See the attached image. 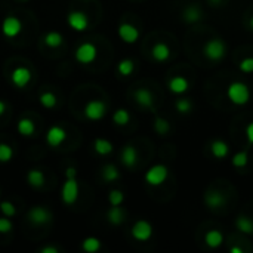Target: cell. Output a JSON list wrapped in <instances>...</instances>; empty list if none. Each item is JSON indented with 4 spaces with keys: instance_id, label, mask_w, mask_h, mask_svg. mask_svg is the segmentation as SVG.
<instances>
[{
    "instance_id": "cell-1",
    "label": "cell",
    "mask_w": 253,
    "mask_h": 253,
    "mask_svg": "<svg viewBox=\"0 0 253 253\" xmlns=\"http://www.w3.org/2000/svg\"><path fill=\"white\" fill-rule=\"evenodd\" d=\"M226 96H228V99H229L231 104L240 107V105H246L250 101L252 94H250V89H249V86L246 83L235 80V82H231L228 85V88H226Z\"/></svg>"
},
{
    "instance_id": "cell-2",
    "label": "cell",
    "mask_w": 253,
    "mask_h": 253,
    "mask_svg": "<svg viewBox=\"0 0 253 253\" xmlns=\"http://www.w3.org/2000/svg\"><path fill=\"white\" fill-rule=\"evenodd\" d=\"M228 52V48H226V43L219 39V37H213L210 39L209 42L204 43L203 46V55L212 61V63H218V61H222L225 58Z\"/></svg>"
},
{
    "instance_id": "cell-3",
    "label": "cell",
    "mask_w": 253,
    "mask_h": 253,
    "mask_svg": "<svg viewBox=\"0 0 253 253\" xmlns=\"http://www.w3.org/2000/svg\"><path fill=\"white\" fill-rule=\"evenodd\" d=\"M169 176V170L164 164H154L153 167H150L145 173V181L148 185L153 187H158L161 185Z\"/></svg>"
},
{
    "instance_id": "cell-4",
    "label": "cell",
    "mask_w": 253,
    "mask_h": 253,
    "mask_svg": "<svg viewBox=\"0 0 253 253\" xmlns=\"http://www.w3.org/2000/svg\"><path fill=\"white\" fill-rule=\"evenodd\" d=\"M203 200H204V204H206L207 209H210V210H218V209H221V207L225 206V203H226V195H225L223 192H221V191L209 190V191H206Z\"/></svg>"
},
{
    "instance_id": "cell-5",
    "label": "cell",
    "mask_w": 253,
    "mask_h": 253,
    "mask_svg": "<svg viewBox=\"0 0 253 253\" xmlns=\"http://www.w3.org/2000/svg\"><path fill=\"white\" fill-rule=\"evenodd\" d=\"M132 235L133 238H136L138 241H147L151 238L153 235V226L148 221H138L135 222V225L132 226Z\"/></svg>"
},
{
    "instance_id": "cell-6",
    "label": "cell",
    "mask_w": 253,
    "mask_h": 253,
    "mask_svg": "<svg viewBox=\"0 0 253 253\" xmlns=\"http://www.w3.org/2000/svg\"><path fill=\"white\" fill-rule=\"evenodd\" d=\"M96 58V48L92 43H83L76 51V60L80 64H91Z\"/></svg>"
},
{
    "instance_id": "cell-7",
    "label": "cell",
    "mask_w": 253,
    "mask_h": 253,
    "mask_svg": "<svg viewBox=\"0 0 253 253\" xmlns=\"http://www.w3.org/2000/svg\"><path fill=\"white\" fill-rule=\"evenodd\" d=\"M79 197V184L74 178H67V182L63 187V200L67 204L76 203Z\"/></svg>"
},
{
    "instance_id": "cell-8",
    "label": "cell",
    "mask_w": 253,
    "mask_h": 253,
    "mask_svg": "<svg viewBox=\"0 0 253 253\" xmlns=\"http://www.w3.org/2000/svg\"><path fill=\"white\" fill-rule=\"evenodd\" d=\"M67 21H68V26L76 30V32H85L89 26V21H88V17L85 12H80V11H73L68 14L67 17Z\"/></svg>"
},
{
    "instance_id": "cell-9",
    "label": "cell",
    "mask_w": 253,
    "mask_h": 253,
    "mask_svg": "<svg viewBox=\"0 0 253 253\" xmlns=\"http://www.w3.org/2000/svg\"><path fill=\"white\" fill-rule=\"evenodd\" d=\"M85 116L89 120H101L105 116V104L102 101H91L85 107Z\"/></svg>"
},
{
    "instance_id": "cell-10",
    "label": "cell",
    "mask_w": 253,
    "mask_h": 253,
    "mask_svg": "<svg viewBox=\"0 0 253 253\" xmlns=\"http://www.w3.org/2000/svg\"><path fill=\"white\" fill-rule=\"evenodd\" d=\"M23 24L17 17H6L2 24V32L6 37H15L21 33Z\"/></svg>"
},
{
    "instance_id": "cell-11",
    "label": "cell",
    "mask_w": 253,
    "mask_h": 253,
    "mask_svg": "<svg viewBox=\"0 0 253 253\" xmlns=\"http://www.w3.org/2000/svg\"><path fill=\"white\" fill-rule=\"evenodd\" d=\"M203 20H204V14H203L201 8L197 5H190L182 12V21L187 24H197Z\"/></svg>"
},
{
    "instance_id": "cell-12",
    "label": "cell",
    "mask_w": 253,
    "mask_h": 253,
    "mask_svg": "<svg viewBox=\"0 0 253 253\" xmlns=\"http://www.w3.org/2000/svg\"><path fill=\"white\" fill-rule=\"evenodd\" d=\"M119 36L125 43H135L139 39V32L135 26L123 23L119 26Z\"/></svg>"
},
{
    "instance_id": "cell-13",
    "label": "cell",
    "mask_w": 253,
    "mask_h": 253,
    "mask_svg": "<svg viewBox=\"0 0 253 253\" xmlns=\"http://www.w3.org/2000/svg\"><path fill=\"white\" fill-rule=\"evenodd\" d=\"M51 218H52V213L49 210H46L45 207H42V206H36V207L30 209V212H29L30 222H33L36 225L46 223L48 221H51Z\"/></svg>"
},
{
    "instance_id": "cell-14",
    "label": "cell",
    "mask_w": 253,
    "mask_h": 253,
    "mask_svg": "<svg viewBox=\"0 0 253 253\" xmlns=\"http://www.w3.org/2000/svg\"><path fill=\"white\" fill-rule=\"evenodd\" d=\"M32 80V73L26 67H18L12 71V83L17 88H26Z\"/></svg>"
},
{
    "instance_id": "cell-15",
    "label": "cell",
    "mask_w": 253,
    "mask_h": 253,
    "mask_svg": "<svg viewBox=\"0 0 253 253\" xmlns=\"http://www.w3.org/2000/svg\"><path fill=\"white\" fill-rule=\"evenodd\" d=\"M67 138V133L63 127L60 126H54L48 130V135H46V142L51 145V147H58L61 145Z\"/></svg>"
},
{
    "instance_id": "cell-16",
    "label": "cell",
    "mask_w": 253,
    "mask_h": 253,
    "mask_svg": "<svg viewBox=\"0 0 253 253\" xmlns=\"http://www.w3.org/2000/svg\"><path fill=\"white\" fill-rule=\"evenodd\" d=\"M133 98L136 101V104L142 108H151L154 107V98H153V94L148 91V89H138L135 91L133 94Z\"/></svg>"
},
{
    "instance_id": "cell-17",
    "label": "cell",
    "mask_w": 253,
    "mask_h": 253,
    "mask_svg": "<svg viewBox=\"0 0 253 253\" xmlns=\"http://www.w3.org/2000/svg\"><path fill=\"white\" fill-rule=\"evenodd\" d=\"M167 86H169V91H170L172 94L181 95V94H185V92L188 91L190 82H188L185 77H182V76H175V77H172V79L169 80Z\"/></svg>"
},
{
    "instance_id": "cell-18",
    "label": "cell",
    "mask_w": 253,
    "mask_h": 253,
    "mask_svg": "<svg viewBox=\"0 0 253 253\" xmlns=\"http://www.w3.org/2000/svg\"><path fill=\"white\" fill-rule=\"evenodd\" d=\"M210 153L213 154L215 158L222 160V158L228 157V154H229V147H228V144H226L225 141H222V139H215V141H212V144H210Z\"/></svg>"
},
{
    "instance_id": "cell-19",
    "label": "cell",
    "mask_w": 253,
    "mask_h": 253,
    "mask_svg": "<svg viewBox=\"0 0 253 253\" xmlns=\"http://www.w3.org/2000/svg\"><path fill=\"white\" fill-rule=\"evenodd\" d=\"M151 55H153V58H154L157 63H164V61H167V60L170 58V49H169V46H167L166 43L158 42V43H156V45L153 46Z\"/></svg>"
},
{
    "instance_id": "cell-20",
    "label": "cell",
    "mask_w": 253,
    "mask_h": 253,
    "mask_svg": "<svg viewBox=\"0 0 253 253\" xmlns=\"http://www.w3.org/2000/svg\"><path fill=\"white\" fill-rule=\"evenodd\" d=\"M235 228L244 235H253V219L246 215H238L235 218Z\"/></svg>"
},
{
    "instance_id": "cell-21",
    "label": "cell",
    "mask_w": 253,
    "mask_h": 253,
    "mask_svg": "<svg viewBox=\"0 0 253 253\" xmlns=\"http://www.w3.org/2000/svg\"><path fill=\"white\" fill-rule=\"evenodd\" d=\"M138 161V151L132 145H126L122 150V163L126 167H133Z\"/></svg>"
},
{
    "instance_id": "cell-22",
    "label": "cell",
    "mask_w": 253,
    "mask_h": 253,
    "mask_svg": "<svg viewBox=\"0 0 253 253\" xmlns=\"http://www.w3.org/2000/svg\"><path fill=\"white\" fill-rule=\"evenodd\" d=\"M204 241H206L207 247H210V249H218V247H221L222 243H223V234H222L219 229H210V231L206 232Z\"/></svg>"
},
{
    "instance_id": "cell-23",
    "label": "cell",
    "mask_w": 253,
    "mask_h": 253,
    "mask_svg": "<svg viewBox=\"0 0 253 253\" xmlns=\"http://www.w3.org/2000/svg\"><path fill=\"white\" fill-rule=\"evenodd\" d=\"M107 218L108 221L113 223V225H120L123 221H125V212L120 206H113L108 213H107Z\"/></svg>"
},
{
    "instance_id": "cell-24",
    "label": "cell",
    "mask_w": 253,
    "mask_h": 253,
    "mask_svg": "<svg viewBox=\"0 0 253 253\" xmlns=\"http://www.w3.org/2000/svg\"><path fill=\"white\" fill-rule=\"evenodd\" d=\"M27 181H29V184H30L32 187H34V188H40V187L45 184V175H43V172H42V170H36V169H33V170H30V172H29V175H27Z\"/></svg>"
},
{
    "instance_id": "cell-25",
    "label": "cell",
    "mask_w": 253,
    "mask_h": 253,
    "mask_svg": "<svg viewBox=\"0 0 253 253\" xmlns=\"http://www.w3.org/2000/svg\"><path fill=\"white\" fill-rule=\"evenodd\" d=\"M94 148H95V151L98 154L107 156V154H110L113 151V144L110 141H107V139H96L94 142Z\"/></svg>"
},
{
    "instance_id": "cell-26",
    "label": "cell",
    "mask_w": 253,
    "mask_h": 253,
    "mask_svg": "<svg viewBox=\"0 0 253 253\" xmlns=\"http://www.w3.org/2000/svg\"><path fill=\"white\" fill-rule=\"evenodd\" d=\"M154 130H156L158 135L164 136V135H167V133L170 132V125H169V122H167L166 119L157 116V117L154 119Z\"/></svg>"
},
{
    "instance_id": "cell-27",
    "label": "cell",
    "mask_w": 253,
    "mask_h": 253,
    "mask_svg": "<svg viewBox=\"0 0 253 253\" xmlns=\"http://www.w3.org/2000/svg\"><path fill=\"white\" fill-rule=\"evenodd\" d=\"M231 163H232L234 167H238V169L246 167L247 163H249V153L247 151H238V153H235L232 156V158H231Z\"/></svg>"
},
{
    "instance_id": "cell-28",
    "label": "cell",
    "mask_w": 253,
    "mask_h": 253,
    "mask_svg": "<svg viewBox=\"0 0 253 253\" xmlns=\"http://www.w3.org/2000/svg\"><path fill=\"white\" fill-rule=\"evenodd\" d=\"M175 108L179 114H190L192 111V102L188 98H179L175 102Z\"/></svg>"
},
{
    "instance_id": "cell-29",
    "label": "cell",
    "mask_w": 253,
    "mask_h": 253,
    "mask_svg": "<svg viewBox=\"0 0 253 253\" xmlns=\"http://www.w3.org/2000/svg\"><path fill=\"white\" fill-rule=\"evenodd\" d=\"M18 132L24 136H32L34 133V123L30 119H21L18 123Z\"/></svg>"
},
{
    "instance_id": "cell-30",
    "label": "cell",
    "mask_w": 253,
    "mask_h": 253,
    "mask_svg": "<svg viewBox=\"0 0 253 253\" xmlns=\"http://www.w3.org/2000/svg\"><path fill=\"white\" fill-rule=\"evenodd\" d=\"M82 249L85 252H89V253H94V252H98L101 249V241L95 237H88L86 240H83L82 243Z\"/></svg>"
},
{
    "instance_id": "cell-31",
    "label": "cell",
    "mask_w": 253,
    "mask_h": 253,
    "mask_svg": "<svg viewBox=\"0 0 253 253\" xmlns=\"http://www.w3.org/2000/svg\"><path fill=\"white\" fill-rule=\"evenodd\" d=\"M102 176H104L105 181L113 182V181L120 178V173H119V170H117V167L114 164H107V166L102 167Z\"/></svg>"
},
{
    "instance_id": "cell-32",
    "label": "cell",
    "mask_w": 253,
    "mask_h": 253,
    "mask_svg": "<svg viewBox=\"0 0 253 253\" xmlns=\"http://www.w3.org/2000/svg\"><path fill=\"white\" fill-rule=\"evenodd\" d=\"M113 120H114V123H116V125H119V126H125V125H127V123H129V120H130V114H129V111H127V110L120 108V110H117V111L114 113Z\"/></svg>"
},
{
    "instance_id": "cell-33",
    "label": "cell",
    "mask_w": 253,
    "mask_h": 253,
    "mask_svg": "<svg viewBox=\"0 0 253 253\" xmlns=\"http://www.w3.org/2000/svg\"><path fill=\"white\" fill-rule=\"evenodd\" d=\"M45 43L49 46V48H58L61 43H63V36L57 32H52V33H48L45 36Z\"/></svg>"
},
{
    "instance_id": "cell-34",
    "label": "cell",
    "mask_w": 253,
    "mask_h": 253,
    "mask_svg": "<svg viewBox=\"0 0 253 253\" xmlns=\"http://www.w3.org/2000/svg\"><path fill=\"white\" fill-rule=\"evenodd\" d=\"M133 68H135V65H133V61L132 60H123V61L119 63V67H117V70H119V73L122 76L132 74L133 73Z\"/></svg>"
},
{
    "instance_id": "cell-35",
    "label": "cell",
    "mask_w": 253,
    "mask_h": 253,
    "mask_svg": "<svg viewBox=\"0 0 253 253\" xmlns=\"http://www.w3.org/2000/svg\"><path fill=\"white\" fill-rule=\"evenodd\" d=\"M40 104L46 108H54L57 105V98L51 92H45L40 95Z\"/></svg>"
},
{
    "instance_id": "cell-36",
    "label": "cell",
    "mask_w": 253,
    "mask_h": 253,
    "mask_svg": "<svg viewBox=\"0 0 253 253\" xmlns=\"http://www.w3.org/2000/svg\"><path fill=\"white\" fill-rule=\"evenodd\" d=\"M12 156H14V151L8 144H0V161L6 163L12 158Z\"/></svg>"
},
{
    "instance_id": "cell-37",
    "label": "cell",
    "mask_w": 253,
    "mask_h": 253,
    "mask_svg": "<svg viewBox=\"0 0 253 253\" xmlns=\"http://www.w3.org/2000/svg\"><path fill=\"white\" fill-rule=\"evenodd\" d=\"M238 68L241 73H246V74H250L253 73V57H246L241 60V63L238 64Z\"/></svg>"
},
{
    "instance_id": "cell-38",
    "label": "cell",
    "mask_w": 253,
    "mask_h": 253,
    "mask_svg": "<svg viewBox=\"0 0 253 253\" xmlns=\"http://www.w3.org/2000/svg\"><path fill=\"white\" fill-rule=\"evenodd\" d=\"M108 200H110L111 206H120L125 200V195L120 190H113L108 195Z\"/></svg>"
},
{
    "instance_id": "cell-39",
    "label": "cell",
    "mask_w": 253,
    "mask_h": 253,
    "mask_svg": "<svg viewBox=\"0 0 253 253\" xmlns=\"http://www.w3.org/2000/svg\"><path fill=\"white\" fill-rule=\"evenodd\" d=\"M0 210L3 212L5 216H14L17 213V209L11 201H2V203H0Z\"/></svg>"
},
{
    "instance_id": "cell-40",
    "label": "cell",
    "mask_w": 253,
    "mask_h": 253,
    "mask_svg": "<svg viewBox=\"0 0 253 253\" xmlns=\"http://www.w3.org/2000/svg\"><path fill=\"white\" fill-rule=\"evenodd\" d=\"M12 229V222L6 218H0V232H9Z\"/></svg>"
},
{
    "instance_id": "cell-41",
    "label": "cell",
    "mask_w": 253,
    "mask_h": 253,
    "mask_svg": "<svg viewBox=\"0 0 253 253\" xmlns=\"http://www.w3.org/2000/svg\"><path fill=\"white\" fill-rule=\"evenodd\" d=\"M244 133H246V138H247V144H249V145H253V122H250V123L246 126Z\"/></svg>"
},
{
    "instance_id": "cell-42",
    "label": "cell",
    "mask_w": 253,
    "mask_h": 253,
    "mask_svg": "<svg viewBox=\"0 0 253 253\" xmlns=\"http://www.w3.org/2000/svg\"><path fill=\"white\" fill-rule=\"evenodd\" d=\"M42 253H58V249L57 247H43Z\"/></svg>"
},
{
    "instance_id": "cell-43",
    "label": "cell",
    "mask_w": 253,
    "mask_h": 253,
    "mask_svg": "<svg viewBox=\"0 0 253 253\" xmlns=\"http://www.w3.org/2000/svg\"><path fill=\"white\" fill-rule=\"evenodd\" d=\"M65 175H67V178H74L76 176V169L74 167H68L67 172H65Z\"/></svg>"
},
{
    "instance_id": "cell-44",
    "label": "cell",
    "mask_w": 253,
    "mask_h": 253,
    "mask_svg": "<svg viewBox=\"0 0 253 253\" xmlns=\"http://www.w3.org/2000/svg\"><path fill=\"white\" fill-rule=\"evenodd\" d=\"M229 252H231V253H243V249H241V247L234 246V247H231V249H229Z\"/></svg>"
},
{
    "instance_id": "cell-45",
    "label": "cell",
    "mask_w": 253,
    "mask_h": 253,
    "mask_svg": "<svg viewBox=\"0 0 253 253\" xmlns=\"http://www.w3.org/2000/svg\"><path fill=\"white\" fill-rule=\"evenodd\" d=\"M222 2H223V0H209V3H210L212 6H219Z\"/></svg>"
},
{
    "instance_id": "cell-46",
    "label": "cell",
    "mask_w": 253,
    "mask_h": 253,
    "mask_svg": "<svg viewBox=\"0 0 253 253\" xmlns=\"http://www.w3.org/2000/svg\"><path fill=\"white\" fill-rule=\"evenodd\" d=\"M5 108H6L5 102H2V101H0V116H2V114L5 113Z\"/></svg>"
},
{
    "instance_id": "cell-47",
    "label": "cell",
    "mask_w": 253,
    "mask_h": 253,
    "mask_svg": "<svg viewBox=\"0 0 253 253\" xmlns=\"http://www.w3.org/2000/svg\"><path fill=\"white\" fill-rule=\"evenodd\" d=\"M249 29L253 32V15L250 17V20H249Z\"/></svg>"
}]
</instances>
